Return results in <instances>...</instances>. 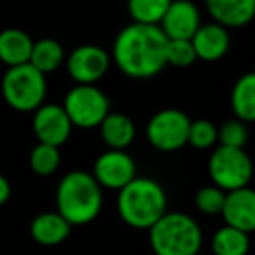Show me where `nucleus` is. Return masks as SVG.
Here are the masks:
<instances>
[{
	"label": "nucleus",
	"mask_w": 255,
	"mask_h": 255,
	"mask_svg": "<svg viewBox=\"0 0 255 255\" xmlns=\"http://www.w3.org/2000/svg\"><path fill=\"white\" fill-rule=\"evenodd\" d=\"M11 184H9V180L4 177V175L0 173V206L5 205V203L9 201V198H11Z\"/></svg>",
	"instance_id": "nucleus-28"
},
{
	"label": "nucleus",
	"mask_w": 255,
	"mask_h": 255,
	"mask_svg": "<svg viewBox=\"0 0 255 255\" xmlns=\"http://www.w3.org/2000/svg\"><path fill=\"white\" fill-rule=\"evenodd\" d=\"M168 40H191L201 26V14L191 0H173L157 25Z\"/></svg>",
	"instance_id": "nucleus-12"
},
{
	"label": "nucleus",
	"mask_w": 255,
	"mask_h": 255,
	"mask_svg": "<svg viewBox=\"0 0 255 255\" xmlns=\"http://www.w3.org/2000/svg\"><path fill=\"white\" fill-rule=\"evenodd\" d=\"M254 72H255V68H254Z\"/></svg>",
	"instance_id": "nucleus-29"
},
{
	"label": "nucleus",
	"mask_w": 255,
	"mask_h": 255,
	"mask_svg": "<svg viewBox=\"0 0 255 255\" xmlns=\"http://www.w3.org/2000/svg\"><path fill=\"white\" fill-rule=\"evenodd\" d=\"M173 0H128V12L133 23L159 25Z\"/></svg>",
	"instance_id": "nucleus-22"
},
{
	"label": "nucleus",
	"mask_w": 255,
	"mask_h": 255,
	"mask_svg": "<svg viewBox=\"0 0 255 255\" xmlns=\"http://www.w3.org/2000/svg\"><path fill=\"white\" fill-rule=\"evenodd\" d=\"M149 240L156 255H198L203 233L192 217L166 212L149 229Z\"/></svg>",
	"instance_id": "nucleus-4"
},
{
	"label": "nucleus",
	"mask_w": 255,
	"mask_h": 255,
	"mask_svg": "<svg viewBox=\"0 0 255 255\" xmlns=\"http://www.w3.org/2000/svg\"><path fill=\"white\" fill-rule=\"evenodd\" d=\"M213 23L224 28H243L255 18V0H205Z\"/></svg>",
	"instance_id": "nucleus-14"
},
{
	"label": "nucleus",
	"mask_w": 255,
	"mask_h": 255,
	"mask_svg": "<svg viewBox=\"0 0 255 255\" xmlns=\"http://www.w3.org/2000/svg\"><path fill=\"white\" fill-rule=\"evenodd\" d=\"M191 117L180 109H163L150 117L147 140L156 150L175 152L187 145Z\"/></svg>",
	"instance_id": "nucleus-8"
},
{
	"label": "nucleus",
	"mask_w": 255,
	"mask_h": 255,
	"mask_svg": "<svg viewBox=\"0 0 255 255\" xmlns=\"http://www.w3.org/2000/svg\"><path fill=\"white\" fill-rule=\"evenodd\" d=\"M103 189L91 173L75 170L60 180L56 189V212L70 226H86L100 215Z\"/></svg>",
	"instance_id": "nucleus-2"
},
{
	"label": "nucleus",
	"mask_w": 255,
	"mask_h": 255,
	"mask_svg": "<svg viewBox=\"0 0 255 255\" xmlns=\"http://www.w3.org/2000/svg\"><path fill=\"white\" fill-rule=\"evenodd\" d=\"M67 60L65 49L56 39H40L33 42L32 56H30V65L35 67L44 75L56 72Z\"/></svg>",
	"instance_id": "nucleus-20"
},
{
	"label": "nucleus",
	"mask_w": 255,
	"mask_h": 255,
	"mask_svg": "<svg viewBox=\"0 0 255 255\" xmlns=\"http://www.w3.org/2000/svg\"><path fill=\"white\" fill-rule=\"evenodd\" d=\"M250 248V238L236 227L224 226L213 234L212 250L215 255H247Z\"/></svg>",
	"instance_id": "nucleus-21"
},
{
	"label": "nucleus",
	"mask_w": 255,
	"mask_h": 255,
	"mask_svg": "<svg viewBox=\"0 0 255 255\" xmlns=\"http://www.w3.org/2000/svg\"><path fill=\"white\" fill-rule=\"evenodd\" d=\"M168 39L159 26L131 23L116 35L112 61L131 79H150L164 70Z\"/></svg>",
	"instance_id": "nucleus-1"
},
{
	"label": "nucleus",
	"mask_w": 255,
	"mask_h": 255,
	"mask_svg": "<svg viewBox=\"0 0 255 255\" xmlns=\"http://www.w3.org/2000/svg\"><path fill=\"white\" fill-rule=\"evenodd\" d=\"M72 226L58 212H44L30 224V234L42 247H56L70 236Z\"/></svg>",
	"instance_id": "nucleus-18"
},
{
	"label": "nucleus",
	"mask_w": 255,
	"mask_h": 255,
	"mask_svg": "<svg viewBox=\"0 0 255 255\" xmlns=\"http://www.w3.org/2000/svg\"><path fill=\"white\" fill-rule=\"evenodd\" d=\"M67 72L75 84H96L107 75L112 58L103 47L84 44L72 51L65 60Z\"/></svg>",
	"instance_id": "nucleus-9"
},
{
	"label": "nucleus",
	"mask_w": 255,
	"mask_h": 255,
	"mask_svg": "<svg viewBox=\"0 0 255 255\" xmlns=\"http://www.w3.org/2000/svg\"><path fill=\"white\" fill-rule=\"evenodd\" d=\"M32 128L39 143L61 147L70 138L74 126H72L63 105L44 103L33 112Z\"/></svg>",
	"instance_id": "nucleus-11"
},
{
	"label": "nucleus",
	"mask_w": 255,
	"mask_h": 255,
	"mask_svg": "<svg viewBox=\"0 0 255 255\" xmlns=\"http://www.w3.org/2000/svg\"><path fill=\"white\" fill-rule=\"evenodd\" d=\"M4 102L16 112H35L47 95L46 75L30 63L5 70L0 84Z\"/></svg>",
	"instance_id": "nucleus-5"
},
{
	"label": "nucleus",
	"mask_w": 255,
	"mask_h": 255,
	"mask_svg": "<svg viewBox=\"0 0 255 255\" xmlns=\"http://www.w3.org/2000/svg\"><path fill=\"white\" fill-rule=\"evenodd\" d=\"M231 109L234 117L247 123H255V72L245 74L234 82L231 91Z\"/></svg>",
	"instance_id": "nucleus-19"
},
{
	"label": "nucleus",
	"mask_w": 255,
	"mask_h": 255,
	"mask_svg": "<svg viewBox=\"0 0 255 255\" xmlns=\"http://www.w3.org/2000/svg\"><path fill=\"white\" fill-rule=\"evenodd\" d=\"M168 199L164 189L154 178L136 177L117 196L121 219L135 229H150L166 213Z\"/></svg>",
	"instance_id": "nucleus-3"
},
{
	"label": "nucleus",
	"mask_w": 255,
	"mask_h": 255,
	"mask_svg": "<svg viewBox=\"0 0 255 255\" xmlns=\"http://www.w3.org/2000/svg\"><path fill=\"white\" fill-rule=\"evenodd\" d=\"M33 40L21 28H5L0 32V61L7 68L30 63Z\"/></svg>",
	"instance_id": "nucleus-17"
},
{
	"label": "nucleus",
	"mask_w": 255,
	"mask_h": 255,
	"mask_svg": "<svg viewBox=\"0 0 255 255\" xmlns=\"http://www.w3.org/2000/svg\"><path fill=\"white\" fill-rule=\"evenodd\" d=\"M102 140L112 150H126L135 142L136 126L129 116L123 112H110L98 126Z\"/></svg>",
	"instance_id": "nucleus-16"
},
{
	"label": "nucleus",
	"mask_w": 255,
	"mask_h": 255,
	"mask_svg": "<svg viewBox=\"0 0 255 255\" xmlns=\"http://www.w3.org/2000/svg\"><path fill=\"white\" fill-rule=\"evenodd\" d=\"M217 142H219V128L212 121L208 119L191 121L189 140H187L189 145H192L194 149L205 150V149H212Z\"/></svg>",
	"instance_id": "nucleus-24"
},
{
	"label": "nucleus",
	"mask_w": 255,
	"mask_h": 255,
	"mask_svg": "<svg viewBox=\"0 0 255 255\" xmlns=\"http://www.w3.org/2000/svg\"><path fill=\"white\" fill-rule=\"evenodd\" d=\"M191 42L194 46L198 60L208 61V63L222 60L231 49L229 30L217 25V23L201 25L191 39Z\"/></svg>",
	"instance_id": "nucleus-15"
},
{
	"label": "nucleus",
	"mask_w": 255,
	"mask_h": 255,
	"mask_svg": "<svg viewBox=\"0 0 255 255\" xmlns=\"http://www.w3.org/2000/svg\"><path fill=\"white\" fill-rule=\"evenodd\" d=\"M61 164L60 147L47 145V143H37L30 152V168L39 177H51L56 173Z\"/></svg>",
	"instance_id": "nucleus-23"
},
{
	"label": "nucleus",
	"mask_w": 255,
	"mask_h": 255,
	"mask_svg": "<svg viewBox=\"0 0 255 255\" xmlns=\"http://www.w3.org/2000/svg\"><path fill=\"white\" fill-rule=\"evenodd\" d=\"M93 177L102 189L121 191L136 178V163L126 150H105L93 166Z\"/></svg>",
	"instance_id": "nucleus-10"
},
{
	"label": "nucleus",
	"mask_w": 255,
	"mask_h": 255,
	"mask_svg": "<svg viewBox=\"0 0 255 255\" xmlns=\"http://www.w3.org/2000/svg\"><path fill=\"white\" fill-rule=\"evenodd\" d=\"M72 126L93 129L110 114V100L96 84H75L63 100Z\"/></svg>",
	"instance_id": "nucleus-6"
},
{
	"label": "nucleus",
	"mask_w": 255,
	"mask_h": 255,
	"mask_svg": "<svg viewBox=\"0 0 255 255\" xmlns=\"http://www.w3.org/2000/svg\"><path fill=\"white\" fill-rule=\"evenodd\" d=\"M226 194L227 192H224L217 185H206L196 192V208L205 215H220L226 203Z\"/></svg>",
	"instance_id": "nucleus-26"
},
{
	"label": "nucleus",
	"mask_w": 255,
	"mask_h": 255,
	"mask_svg": "<svg viewBox=\"0 0 255 255\" xmlns=\"http://www.w3.org/2000/svg\"><path fill=\"white\" fill-rule=\"evenodd\" d=\"M248 142V128L243 121L229 119L219 128V145L231 149H245Z\"/></svg>",
	"instance_id": "nucleus-25"
},
{
	"label": "nucleus",
	"mask_w": 255,
	"mask_h": 255,
	"mask_svg": "<svg viewBox=\"0 0 255 255\" xmlns=\"http://www.w3.org/2000/svg\"><path fill=\"white\" fill-rule=\"evenodd\" d=\"M194 46L191 40H168L166 47V61L168 65H173L177 68H187L196 63Z\"/></svg>",
	"instance_id": "nucleus-27"
},
{
	"label": "nucleus",
	"mask_w": 255,
	"mask_h": 255,
	"mask_svg": "<svg viewBox=\"0 0 255 255\" xmlns=\"http://www.w3.org/2000/svg\"><path fill=\"white\" fill-rule=\"evenodd\" d=\"M208 175L224 192L248 187L254 177V163L245 149L219 145L208 159Z\"/></svg>",
	"instance_id": "nucleus-7"
},
{
	"label": "nucleus",
	"mask_w": 255,
	"mask_h": 255,
	"mask_svg": "<svg viewBox=\"0 0 255 255\" xmlns=\"http://www.w3.org/2000/svg\"><path fill=\"white\" fill-rule=\"evenodd\" d=\"M220 215L226 226L236 227L250 234L255 231V191L250 187L231 191L226 194V203Z\"/></svg>",
	"instance_id": "nucleus-13"
}]
</instances>
